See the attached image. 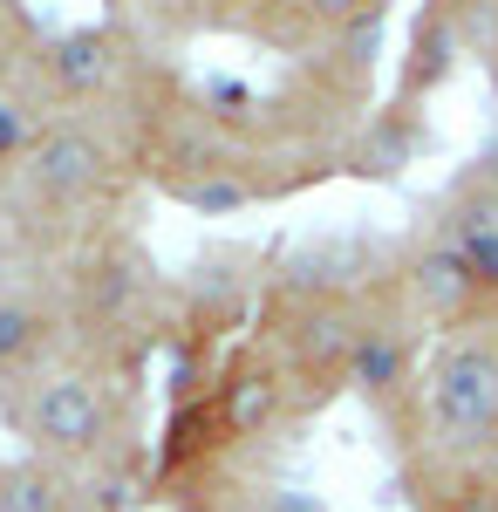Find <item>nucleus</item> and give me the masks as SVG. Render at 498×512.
<instances>
[{
	"instance_id": "20e7f679",
	"label": "nucleus",
	"mask_w": 498,
	"mask_h": 512,
	"mask_svg": "<svg viewBox=\"0 0 498 512\" xmlns=\"http://www.w3.org/2000/svg\"><path fill=\"white\" fill-rule=\"evenodd\" d=\"M123 171H130V144H116L110 130H96L89 117H62L21 144L28 198H35L41 212H62V219L103 205Z\"/></svg>"
},
{
	"instance_id": "f03ea898",
	"label": "nucleus",
	"mask_w": 498,
	"mask_h": 512,
	"mask_svg": "<svg viewBox=\"0 0 498 512\" xmlns=\"http://www.w3.org/2000/svg\"><path fill=\"white\" fill-rule=\"evenodd\" d=\"M14 417L48 465H103L123 444V390L103 362H41Z\"/></svg>"
},
{
	"instance_id": "9b49d317",
	"label": "nucleus",
	"mask_w": 498,
	"mask_h": 512,
	"mask_svg": "<svg viewBox=\"0 0 498 512\" xmlns=\"http://www.w3.org/2000/svg\"><path fill=\"white\" fill-rule=\"evenodd\" d=\"M178 512H287V492H273L253 465L239 472H212L178 492Z\"/></svg>"
},
{
	"instance_id": "2eb2a0df",
	"label": "nucleus",
	"mask_w": 498,
	"mask_h": 512,
	"mask_svg": "<svg viewBox=\"0 0 498 512\" xmlns=\"http://www.w3.org/2000/svg\"><path fill=\"white\" fill-rule=\"evenodd\" d=\"M82 512H123V506H110V499H89V506H82Z\"/></svg>"
},
{
	"instance_id": "4468645a",
	"label": "nucleus",
	"mask_w": 498,
	"mask_h": 512,
	"mask_svg": "<svg viewBox=\"0 0 498 512\" xmlns=\"http://www.w3.org/2000/svg\"><path fill=\"white\" fill-rule=\"evenodd\" d=\"M478 69H485V96H492V123H498V41L478 48Z\"/></svg>"
},
{
	"instance_id": "1a4fd4ad",
	"label": "nucleus",
	"mask_w": 498,
	"mask_h": 512,
	"mask_svg": "<svg viewBox=\"0 0 498 512\" xmlns=\"http://www.w3.org/2000/svg\"><path fill=\"white\" fill-rule=\"evenodd\" d=\"M396 492L410 512H498V451L492 458H417L396 465Z\"/></svg>"
},
{
	"instance_id": "7ed1b4c3",
	"label": "nucleus",
	"mask_w": 498,
	"mask_h": 512,
	"mask_svg": "<svg viewBox=\"0 0 498 512\" xmlns=\"http://www.w3.org/2000/svg\"><path fill=\"white\" fill-rule=\"evenodd\" d=\"M383 287L396 294V308L417 321L423 335H451V328H471V321L498 315V301H492V287L478 280V267L430 219H417L410 239H396V253L383 260Z\"/></svg>"
},
{
	"instance_id": "f257e3e1",
	"label": "nucleus",
	"mask_w": 498,
	"mask_h": 512,
	"mask_svg": "<svg viewBox=\"0 0 498 512\" xmlns=\"http://www.w3.org/2000/svg\"><path fill=\"white\" fill-rule=\"evenodd\" d=\"M389 458H492L498 451V315L430 335L403 410L383 424Z\"/></svg>"
},
{
	"instance_id": "39448f33",
	"label": "nucleus",
	"mask_w": 498,
	"mask_h": 512,
	"mask_svg": "<svg viewBox=\"0 0 498 512\" xmlns=\"http://www.w3.org/2000/svg\"><path fill=\"white\" fill-rule=\"evenodd\" d=\"M41 82L76 103V110H96V103H123L137 89H151V62L144 48L130 41L123 21H103V28H62V35L41 41Z\"/></svg>"
},
{
	"instance_id": "9d476101",
	"label": "nucleus",
	"mask_w": 498,
	"mask_h": 512,
	"mask_svg": "<svg viewBox=\"0 0 498 512\" xmlns=\"http://www.w3.org/2000/svg\"><path fill=\"white\" fill-rule=\"evenodd\" d=\"M55 308H41L28 294H0V376H35L55 349Z\"/></svg>"
},
{
	"instance_id": "f8f14e48",
	"label": "nucleus",
	"mask_w": 498,
	"mask_h": 512,
	"mask_svg": "<svg viewBox=\"0 0 498 512\" xmlns=\"http://www.w3.org/2000/svg\"><path fill=\"white\" fill-rule=\"evenodd\" d=\"M82 506L89 499L48 458H21V465L0 472V512H82Z\"/></svg>"
},
{
	"instance_id": "0eeeda50",
	"label": "nucleus",
	"mask_w": 498,
	"mask_h": 512,
	"mask_svg": "<svg viewBox=\"0 0 498 512\" xmlns=\"http://www.w3.org/2000/svg\"><path fill=\"white\" fill-rule=\"evenodd\" d=\"M423 219L478 267V280L492 287V301H498V185L492 178H478L471 164H458L451 185L423 205Z\"/></svg>"
},
{
	"instance_id": "6e6552de",
	"label": "nucleus",
	"mask_w": 498,
	"mask_h": 512,
	"mask_svg": "<svg viewBox=\"0 0 498 512\" xmlns=\"http://www.w3.org/2000/svg\"><path fill=\"white\" fill-rule=\"evenodd\" d=\"M423 151V110L417 103H376L369 117L348 130L342 144V171L348 178H362V185H396Z\"/></svg>"
},
{
	"instance_id": "ddd939ff",
	"label": "nucleus",
	"mask_w": 498,
	"mask_h": 512,
	"mask_svg": "<svg viewBox=\"0 0 498 512\" xmlns=\"http://www.w3.org/2000/svg\"><path fill=\"white\" fill-rule=\"evenodd\" d=\"M376 7H389V0H301V14H307L314 35H342V28H355V21L376 14Z\"/></svg>"
},
{
	"instance_id": "423d86ee",
	"label": "nucleus",
	"mask_w": 498,
	"mask_h": 512,
	"mask_svg": "<svg viewBox=\"0 0 498 512\" xmlns=\"http://www.w3.org/2000/svg\"><path fill=\"white\" fill-rule=\"evenodd\" d=\"M164 274L137 239H103L82 267V321L110 342H157L164 328Z\"/></svg>"
}]
</instances>
